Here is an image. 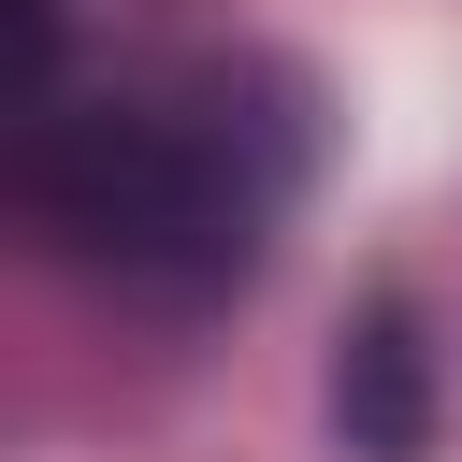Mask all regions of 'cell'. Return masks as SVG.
<instances>
[{"label": "cell", "mask_w": 462, "mask_h": 462, "mask_svg": "<svg viewBox=\"0 0 462 462\" xmlns=\"http://www.w3.org/2000/svg\"><path fill=\"white\" fill-rule=\"evenodd\" d=\"M303 173H318V87L289 58H173L130 87L14 101V217L116 303L245 289Z\"/></svg>", "instance_id": "obj_1"}, {"label": "cell", "mask_w": 462, "mask_h": 462, "mask_svg": "<svg viewBox=\"0 0 462 462\" xmlns=\"http://www.w3.org/2000/svg\"><path fill=\"white\" fill-rule=\"evenodd\" d=\"M332 433H346L361 462H419V448H433V346H419L404 289H375V303L346 318V361H332Z\"/></svg>", "instance_id": "obj_2"}]
</instances>
